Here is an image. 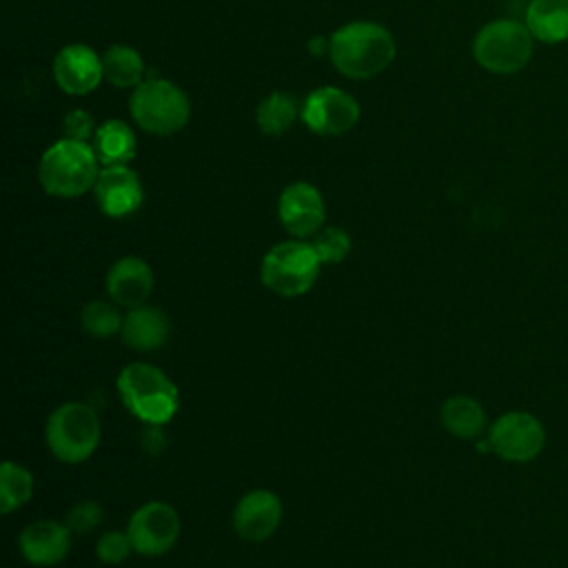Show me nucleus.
<instances>
[{"label":"nucleus","mask_w":568,"mask_h":568,"mask_svg":"<svg viewBox=\"0 0 568 568\" xmlns=\"http://www.w3.org/2000/svg\"><path fill=\"white\" fill-rule=\"evenodd\" d=\"M115 388L124 408L146 426L169 424L180 408L178 386L164 371L146 362L126 364L115 379Z\"/></svg>","instance_id":"obj_1"},{"label":"nucleus","mask_w":568,"mask_h":568,"mask_svg":"<svg viewBox=\"0 0 568 568\" xmlns=\"http://www.w3.org/2000/svg\"><path fill=\"white\" fill-rule=\"evenodd\" d=\"M331 62L339 73L366 80L382 73L395 58L390 31L375 22H351L331 36Z\"/></svg>","instance_id":"obj_2"},{"label":"nucleus","mask_w":568,"mask_h":568,"mask_svg":"<svg viewBox=\"0 0 568 568\" xmlns=\"http://www.w3.org/2000/svg\"><path fill=\"white\" fill-rule=\"evenodd\" d=\"M98 155L93 146L64 138L49 146L38 164V180L49 195L78 197L98 180Z\"/></svg>","instance_id":"obj_3"},{"label":"nucleus","mask_w":568,"mask_h":568,"mask_svg":"<svg viewBox=\"0 0 568 568\" xmlns=\"http://www.w3.org/2000/svg\"><path fill=\"white\" fill-rule=\"evenodd\" d=\"M102 426L93 406L64 402L47 419L44 442L51 455L64 464L87 462L100 444Z\"/></svg>","instance_id":"obj_4"},{"label":"nucleus","mask_w":568,"mask_h":568,"mask_svg":"<svg viewBox=\"0 0 568 568\" xmlns=\"http://www.w3.org/2000/svg\"><path fill=\"white\" fill-rule=\"evenodd\" d=\"M320 257L311 242L286 240L268 248L260 264L262 284L280 297H300L308 293L320 277Z\"/></svg>","instance_id":"obj_5"},{"label":"nucleus","mask_w":568,"mask_h":568,"mask_svg":"<svg viewBox=\"0 0 568 568\" xmlns=\"http://www.w3.org/2000/svg\"><path fill=\"white\" fill-rule=\"evenodd\" d=\"M189 98L169 80H144L131 95V115L149 133L173 135L189 122Z\"/></svg>","instance_id":"obj_6"},{"label":"nucleus","mask_w":568,"mask_h":568,"mask_svg":"<svg viewBox=\"0 0 568 568\" xmlns=\"http://www.w3.org/2000/svg\"><path fill=\"white\" fill-rule=\"evenodd\" d=\"M532 53V33L517 20H495L473 42L475 60L493 73L519 71Z\"/></svg>","instance_id":"obj_7"},{"label":"nucleus","mask_w":568,"mask_h":568,"mask_svg":"<svg viewBox=\"0 0 568 568\" xmlns=\"http://www.w3.org/2000/svg\"><path fill=\"white\" fill-rule=\"evenodd\" d=\"M490 453L510 464H526L541 455L546 446V428L537 415L528 410L501 413L488 426Z\"/></svg>","instance_id":"obj_8"},{"label":"nucleus","mask_w":568,"mask_h":568,"mask_svg":"<svg viewBox=\"0 0 568 568\" xmlns=\"http://www.w3.org/2000/svg\"><path fill=\"white\" fill-rule=\"evenodd\" d=\"M182 521L178 510L160 499L146 501L133 510L126 524V535L133 550L142 557L166 555L180 539Z\"/></svg>","instance_id":"obj_9"},{"label":"nucleus","mask_w":568,"mask_h":568,"mask_svg":"<svg viewBox=\"0 0 568 568\" xmlns=\"http://www.w3.org/2000/svg\"><path fill=\"white\" fill-rule=\"evenodd\" d=\"M302 120L313 133L339 135L357 124L359 104L342 89L320 87L306 95L302 106Z\"/></svg>","instance_id":"obj_10"},{"label":"nucleus","mask_w":568,"mask_h":568,"mask_svg":"<svg viewBox=\"0 0 568 568\" xmlns=\"http://www.w3.org/2000/svg\"><path fill=\"white\" fill-rule=\"evenodd\" d=\"M282 499L268 488H255L240 497L233 508V530L244 541H266L282 524Z\"/></svg>","instance_id":"obj_11"},{"label":"nucleus","mask_w":568,"mask_h":568,"mask_svg":"<svg viewBox=\"0 0 568 568\" xmlns=\"http://www.w3.org/2000/svg\"><path fill=\"white\" fill-rule=\"evenodd\" d=\"M277 217L295 240L313 237L324 224L322 193L308 182L288 184L277 200Z\"/></svg>","instance_id":"obj_12"},{"label":"nucleus","mask_w":568,"mask_h":568,"mask_svg":"<svg viewBox=\"0 0 568 568\" xmlns=\"http://www.w3.org/2000/svg\"><path fill=\"white\" fill-rule=\"evenodd\" d=\"M71 530L64 521L38 519L22 528L18 546L31 566H58L71 552Z\"/></svg>","instance_id":"obj_13"},{"label":"nucleus","mask_w":568,"mask_h":568,"mask_svg":"<svg viewBox=\"0 0 568 568\" xmlns=\"http://www.w3.org/2000/svg\"><path fill=\"white\" fill-rule=\"evenodd\" d=\"M95 202L109 217H126L142 204V184L126 166H102L93 184Z\"/></svg>","instance_id":"obj_14"},{"label":"nucleus","mask_w":568,"mask_h":568,"mask_svg":"<svg viewBox=\"0 0 568 568\" xmlns=\"http://www.w3.org/2000/svg\"><path fill=\"white\" fill-rule=\"evenodd\" d=\"M53 78L64 93H91L104 78L102 58H98V53L91 47L69 44L60 49V53L53 60Z\"/></svg>","instance_id":"obj_15"},{"label":"nucleus","mask_w":568,"mask_h":568,"mask_svg":"<svg viewBox=\"0 0 568 568\" xmlns=\"http://www.w3.org/2000/svg\"><path fill=\"white\" fill-rule=\"evenodd\" d=\"M153 284L155 280L149 262L138 255H126L113 262L104 280L109 297L124 308L146 304L149 295L153 293Z\"/></svg>","instance_id":"obj_16"},{"label":"nucleus","mask_w":568,"mask_h":568,"mask_svg":"<svg viewBox=\"0 0 568 568\" xmlns=\"http://www.w3.org/2000/svg\"><path fill=\"white\" fill-rule=\"evenodd\" d=\"M171 335L169 315L160 306L140 304L124 313V324L120 331L122 342L133 351H158L166 344Z\"/></svg>","instance_id":"obj_17"},{"label":"nucleus","mask_w":568,"mask_h":568,"mask_svg":"<svg viewBox=\"0 0 568 568\" xmlns=\"http://www.w3.org/2000/svg\"><path fill=\"white\" fill-rule=\"evenodd\" d=\"M444 428L457 439H479L486 430V410L470 395H453L439 410Z\"/></svg>","instance_id":"obj_18"},{"label":"nucleus","mask_w":568,"mask_h":568,"mask_svg":"<svg viewBox=\"0 0 568 568\" xmlns=\"http://www.w3.org/2000/svg\"><path fill=\"white\" fill-rule=\"evenodd\" d=\"M526 27L541 42H561L568 38V0H530Z\"/></svg>","instance_id":"obj_19"},{"label":"nucleus","mask_w":568,"mask_h":568,"mask_svg":"<svg viewBox=\"0 0 568 568\" xmlns=\"http://www.w3.org/2000/svg\"><path fill=\"white\" fill-rule=\"evenodd\" d=\"M93 151L102 166H120L135 155V135L122 120H106L93 135Z\"/></svg>","instance_id":"obj_20"},{"label":"nucleus","mask_w":568,"mask_h":568,"mask_svg":"<svg viewBox=\"0 0 568 568\" xmlns=\"http://www.w3.org/2000/svg\"><path fill=\"white\" fill-rule=\"evenodd\" d=\"M102 69H104V78L118 89H131L142 84L144 62L140 53L131 47H124V44L109 47L106 53L102 55Z\"/></svg>","instance_id":"obj_21"},{"label":"nucleus","mask_w":568,"mask_h":568,"mask_svg":"<svg viewBox=\"0 0 568 568\" xmlns=\"http://www.w3.org/2000/svg\"><path fill=\"white\" fill-rule=\"evenodd\" d=\"M33 495V475L18 462L0 466V513L9 515L22 508Z\"/></svg>","instance_id":"obj_22"},{"label":"nucleus","mask_w":568,"mask_h":568,"mask_svg":"<svg viewBox=\"0 0 568 568\" xmlns=\"http://www.w3.org/2000/svg\"><path fill=\"white\" fill-rule=\"evenodd\" d=\"M295 115H297L295 100L282 91H273L271 95H266L255 111L257 126L266 135H282L284 131H288L295 122Z\"/></svg>","instance_id":"obj_23"},{"label":"nucleus","mask_w":568,"mask_h":568,"mask_svg":"<svg viewBox=\"0 0 568 568\" xmlns=\"http://www.w3.org/2000/svg\"><path fill=\"white\" fill-rule=\"evenodd\" d=\"M124 324V315L120 313V306L111 300H91L80 311V326L87 335L104 339L120 335Z\"/></svg>","instance_id":"obj_24"},{"label":"nucleus","mask_w":568,"mask_h":568,"mask_svg":"<svg viewBox=\"0 0 568 568\" xmlns=\"http://www.w3.org/2000/svg\"><path fill=\"white\" fill-rule=\"evenodd\" d=\"M311 246L322 264H337L351 253V235L344 229L326 226L311 237Z\"/></svg>","instance_id":"obj_25"},{"label":"nucleus","mask_w":568,"mask_h":568,"mask_svg":"<svg viewBox=\"0 0 568 568\" xmlns=\"http://www.w3.org/2000/svg\"><path fill=\"white\" fill-rule=\"evenodd\" d=\"M102 517H104V510H102V506H100L98 501H93V499H82V501L73 504V506L67 510L64 524L69 526L71 532H75V535H87V532H91V530H95V528L100 526Z\"/></svg>","instance_id":"obj_26"},{"label":"nucleus","mask_w":568,"mask_h":568,"mask_svg":"<svg viewBox=\"0 0 568 568\" xmlns=\"http://www.w3.org/2000/svg\"><path fill=\"white\" fill-rule=\"evenodd\" d=\"M131 552H135L133 544H131L129 535L122 530H109L95 544V555L106 566H118V564L126 561Z\"/></svg>","instance_id":"obj_27"},{"label":"nucleus","mask_w":568,"mask_h":568,"mask_svg":"<svg viewBox=\"0 0 568 568\" xmlns=\"http://www.w3.org/2000/svg\"><path fill=\"white\" fill-rule=\"evenodd\" d=\"M62 129H64V138L87 142L93 133V118L87 111L75 109V111L64 115V126Z\"/></svg>","instance_id":"obj_28"},{"label":"nucleus","mask_w":568,"mask_h":568,"mask_svg":"<svg viewBox=\"0 0 568 568\" xmlns=\"http://www.w3.org/2000/svg\"><path fill=\"white\" fill-rule=\"evenodd\" d=\"M166 446V439H164V433H162V426H153L149 424V428L142 433V448L151 455H160Z\"/></svg>","instance_id":"obj_29"},{"label":"nucleus","mask_w":568,"mask_h":568,"mask_svg":"<svg viewBox=\"0 0 568 568\" xmlns=\"http://www.w3.org/2000/svg\"><path fill=\"white\" fill-rule=\"evenodd\" d=\"M308 49H311V53H313V55H322L324 51L328 53L331 42H326V40H322V38H313V40H311V44H308Z\"/></svg>","instance_id":"obj_30"}]
</instances>
